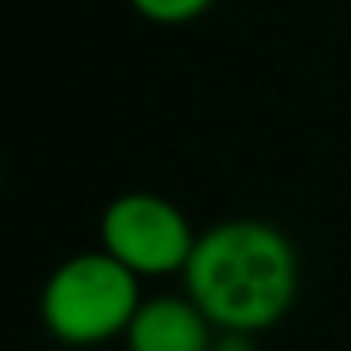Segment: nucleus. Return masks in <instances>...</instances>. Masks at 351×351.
<instances>
[{"mask_svg": "<svg viewBox=\"0 0 351 351\" xmlns=\"http://www.w3.org/2000/svg\"><path fill=\"white\" fill-rule=\"evenodd\" d=\"M182 283L215 332L257 336L295 306L298 253L268 219H223L197 234Z\"/></svg>", "mask_w": 351, "mask_h": 351, "instance_id": "obj_1", "label": "nucleus"}, {"mask_svg": "<svg viewBox=\"0 0 351 351\" xmlns=\"http://www.w3.org/2000/svg\"><path fill=\"white\" fill-rule=\"evenodd\" d=\"M140 302V276L117 265L106 250H84L46 276L38 291V317L64 348H99L125 336Z\"/></svg>", "mask_w": 351, "mask_h": 351, "instance_id": "obj_2", "label": "nucleus"}, {"mask_svg": "<svg viewBox=\"0 0 351 351\" xmlns=\"http://www.w3.org/2000/svg\"><path fill=\"white\" fill-rule=\"evenodd\" d=\"M197 234L200 230H193L189 215L174 200L147 189L121 193L99 215V250L140 280L182 276Z\"/></svg>", "mask_w": 351, "mask_h": 351, "instance_id": "obj_3", "label": "nucleus"}, {"mask_svg": "<svg viewBox=\"0 0 351 351\" xmlns=\"http://www.w3.org/2000/svg\"><path fill=\"white\" fill-rule=\"evenodd\" d=\"M125 351H215V325L189 295L144 298L125 328Z\"/></svg>", "mask_w": 351, "mask_h": 351, "instance_id": "obj_4", "label": "nucleus"}, {"mask_svg": "<svg viewBox=\"0 0 351 351\" xmlns=\"http://www.w3.org/2000/svg\"><path fill=\"white\" fill-rule=\"evenodd\" d=\"M132 12L147 23H159V27H182L200 19L215 0H129Z\"/></svg>", "mask_w": 351, "mask_h": 351, "instance_id": "obj_5", "label": "nucleus"}]
</instances>
